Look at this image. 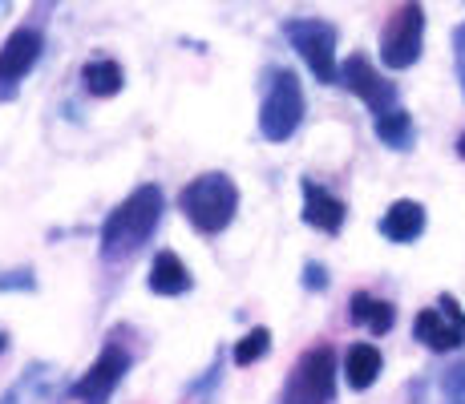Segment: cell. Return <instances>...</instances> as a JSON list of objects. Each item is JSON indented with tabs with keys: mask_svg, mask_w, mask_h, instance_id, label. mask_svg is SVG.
I'll use <instances>...</instances> for the list:
<instances>
[{
	"mask_svg": "<svg viewBox=\"0 0 465 404\" xmlns=\"http://www.w3.org/2000/svg\"><path fill=\"white\" fill-rule=\"evenodd\" d=\"M166 199L163 186L142 182L110 211V219L102 222V259L105 263H130L150 239H154L158 222H163Z\"/></svg>",
	"mask_w": 465,
	"mask_h": 404,
	"instance_id": "cell-1",
	"label": "cell"
},
{
	"mask_svg": "<svg viewBox=\"0 0 465 404\" xmlns=\"http://www.w3.org/2000/svg\"><path fill=\"white\" fill-rule=\"evenodd\" d=\"M178 206H183L186 222H191L199 235H219V231L231 227V219H235V211H239V186L231 182L227 174L211 170V174H199L194 182L183 186Z\"/></svg>",
	"mask_w": 465,
	"mask_h": 404,
	"instance_id": "cell-2",
	"label": "cell"
},
{
	"mask_svg": "<svg viewBox=\"0 0 465 404\" xmlns=\"http://www.w3.org/2000/svg\"><path fill=\"white\" fill-rule=\"evenodd\" d=\"M303 122V85L292 69L267 74L263 102H259V133L267 142H288Z\"/></svg>",
	"mask_w": 465,
	"mask_h": 404,
	"instance_id": "cell-3",
	"label": "cell"
},
{
	"mask_svg": "<svg viewBox=\"0 0 465 404\" xmlns=\"http://www.w3.org/2000/svg\"><path fill=\"white\" fill-rule=\"evenodd\" d=\"M336 397V352L328 344H316L296 360L280 404H332Z\"/></svg>",
	"mask_w": 465,
	"mask_h": 404,
	"instance_id": "cell-4",
	"label": "cell"
},
{
	"mask_svg": "<svg viewBox=\"0 0 465 404\" xmlns=\"http://www.w3.org/2000/svg\"><path fill=\"white\" fill-rule=\"evenodd\" d=\"M283 37L292 41V49L303 57V65L312 69V77L320 85H340V65H336V29L316 16H300V21H283Z\"/></svg>",
	"mask_w": 465,
	"mask_h": 404,
	"instance_id": "cell-5",
	"label": "cell"
},
{
	"mask_svg": "<svg viewBox=\"0 0 465 404\" xmlns=\"http://www.w3.org/2000/svg\"><path fill=\"white\" fill-rule=\"evenodd\" d=\"M421 44H425V8L421 0H405L381 33V61L389 69H409L421 57Z\"/></svg>",
	"mask_w": 465,
	"mask_h": 404,
	"instance_id": "cell-6",
	"label": "cell"
},
{
	"mask_svg": "<svg viewBox=\"0 0 465 404\" xmlns=\"http://www.w3.org/2000/svg\"><path fill=\"white\" fill-rule=\"evenodd\" d=\"M413 336L421 340L429 352H453V348H461L465 344V311L458 308V300H453V295H441L437 308L417 311Z\"/></svg>",
	"mask_w": 465,
	"mask_h": 404,
	"instance_id": "cell-7",
	"label": "cell"
},
{
	"mask_svg": "<svg viewBox=\"0 0 465 404\" xmlns=\"http://www.w3.org/2000/svg\"><path fill=\"white\" fill-rule=\"evenodd\" d=\"M130 372V352L122 344H105L102 356L89 364V372L74 384V400L77 404H110L114 389L126 380Z\"/></svg>",
	"mask_w": 465,
	"mask_h": 404,
	"instance_id": "cell-8",
	"label": "cell"
},
{
	"mask_svg": "<svg viewBox=\"0 0 465 404\" xmlns=\"http://www.w3.org/2000/svg\"><path fill=\"white\" fill-rule=\"evenodd\" d=\"M340 85H344L348 94L361 97V102L372 110V118L397 110V85H392V81H384L377 69H372V61L364 57V53H352V57L340 65Z\"/></svg>",
	"mask_w": 465,
	"mask_h": 404,
	"instance_id": "cell-9",
	"label": "cell"
},
{
	"mask_svg": "<svg viewBox=\"0 0 465 404\" xmlns=\"http://www.w3.org/2000/svg\"><path fill=\"white\" fill-rule=\"evenodd\" d=\"M41 49H45L41 29H33V25H21V29H16L13 37L5 41V49H0V81H5V85H16V81H25V74H29V69L41 61Z\"/></svg>",
	"mask_w": 465,
	"mask_h": 404,
	"instance_id": "cell-10",
	"label": "cell"
},
{
	"mask_svg": "<svg viewBox=\"0 0 465 404\" xmlns=\"http://www.w3.org/2000/svg\"><path fill=\"white\" fill-rule=\"evenodd\" d=\"M300 191H303V222L324 231V235H340V227L348 219V206L336 194H328L320 182H312V178H303Z\"/></svg>",
	"mask_w": 465,
	"mask_h": 404,
	"instance_id": "cell-11",
	"label": "cell"
},
{
	"mask_svg": "<svg viewBox=\"0 0 465 404\" xmlns=\"http://www.w3.org/2000/svg\"><path fill=\"white\" fill-rule=\"evenodd\" d=\"M57 400H61L57 368H49V364H29L21 380L0 397V404H57Z\"/></svg>",
	"mask_w": 465,
	"mask_h": 404,
	"instance_id": "cell-12",
	"label": "cell"
},
{
	"mask_svg": "<svg viewBox=\"0 0 465 404\" xmlns=\"http://www.w3.org/2000/svg\"><path fill=\"white\" fill-rule=\"evenodd\" d=\"M421 231H425V206L413 199H397L381 219V235L389 242H413L421 239Z\"/></svg>",
	"mask_w": 465,
	"mask_h": 404,
	"instance_id": "cell-13",
	"label": "cell"
},
{
	"mask_svg": "<svg viewBox=\"0 0 465 404\" xmlns=\"http://www.w3.org/2000/svg\"><path fill=\"white\" fill-rule=\"evenodd\" d=\"M191 271H186V263L174 255V251H158L154 263H150V275H146V287L154 295H183L191 291Z\"/></svg>",
	"mask_w": 465,
	"mask_h": 404,
	"instance_id": "cell-14",
	"label": "cell"
},
{
	"mask_svg": "<svg viewBox=\"0 0 465 404\" xmlns=\"http://www.w3.org/2000/svg\"><path fill=\"white\" fill-rule=\"evenodd\" d=\"M381 352L372 344H352L348 348V356H344V376H348V389H356V392H364V389H372L377 384V376H381Z\"/></svg>",
	"mask_w": 465,
	"mask_h": 404,
	"instance_id": "cell-15",
	"label": "cell"
},
{
	"mask_svg": "<svg viewBox=\"0 0 465 404\" xmlns=\"http://www.w3.org/2000/svg\"><path fill=\"white\" fill-rule=\"evenodd\" d=\"M348 316H352V323H364L372 336H384L392 328V320H397V311H392V303L377 300V295L356 291L352 303H348Z\"/></svg>",
	"mask_w": 465,
	"mask_h": 404,
	"instance_id": "cell-16",
	"label": "cell"
},
{
	"mask_svg": "<svg viewBox=\"0 0 465 404\" xmlns=\"http://www.w3.org/2000/svg\"><path fill=\"white\" fill-rule=\"evenodd\" d=\"M82 85L89 97H114L126 85V74H122V65L114 57H97L82 69Z\"/></svg>",
	"mask_w": 465,
	"mask_h": 404,
	"instance_id": "cell-17",
	"label": "cell"
},
{
	"mask_svg": "<svg viewBox=\"0 0 465 404\" xmlns=\"http://www.w3.org/2000/svg\"><path fill=\"white\" fill-rule=\"evenodd\" d=\"M372 130H377V138L384 142V146H392V150H409L413 146V118H409V110H389V113H381L377 122H372Z\"/></svg>",
	"mask_w": 465,
	"mask_h": 404,
	"instance_id": "cell-18",
	"label": "cell"
},
{
	"mask_svg": "<svg viewBox=\"0 0 465 404\" xmlns=\"http://www.w3.org/2000/svg\"><path fill=\"white\" fill-rule=\"evenodd\" d=\"M267 348H272V331H267V328H252V331H247V336L235 344V364L247 368V364L263 360Z\"/></svg>",
	"mask_w": 465,
	"mask_h": 404,
	"instance_id": "cell-19",
	"label": "cell"
},
{
	"mask_svg": "<svg viewBox=\"0 0 465 404\" xmlns=\"http://www.w3.org/2000/svg\"><path fill=\"white\" fill-rule=\"evenodd\" d=\"M441 392H445V404H465V360L453 364L441 380Z\"/></svg>",
	"mask_w": 465,
	"mask_h": 404,
	"instance_id": "cell-20",
	"label": "cell"
},
{
	"mask_svg": "<svg viewBox=\"0 0 465 404\" xmlns=\"http://www.w3.org/2000/svg\"><path fill=\"white\" fill-rule=\"evenodd\" d=\"M453 49H458V77H461V89H465V25L453 33Z\"/></svg>",
	"mask_w": 465,
	"mask_h": 404,
	"instance_id": "cell-21",
	"label": "cell"
},
{
	"mask_svg": "<svg viewBox=\"0 0 465 404\" xmlns=\"http://www.w3.org/2000/svg\"><path fill=\"white\" fill-rule=\"evenodd\" d=\"M308 287H328V275H324V267H316V263H308V280H303Z\"/></svg>",
	"mask_w": 465,
	"mask_h": 404,
	"instance_id": "cell-22",
	"label": "cell"
},
{
	"mask_svg": "<svg viewBox=\"0 0 465 404\" xmlns=\"http://www.w3.org/2000/svg\"><path fill=\"white\" fill-rule=\"evenodd\" d=\"M458 154L465 158V133H461V138H458Z\"/></svg>",
	"mask_w": 465,
	"mask_h": 404,
	"instance_id": "cell-23",
	"label": "cell"
},
{
	"mask_svg": "<svg viewBox=\"0 0 465 404\" xmlns=\"http://www.w3.org/2000/svg\"><path fill=\"white\" fill-rule=\"evenodd\" d=\"M5 348H8V340H5V331H0V352H5Z\"/></svg>",
	"mask_w": 465,
	"mask_h": 404,
	"instance_id": "cell-24",
	"label": "cell"
}]
</instances>
